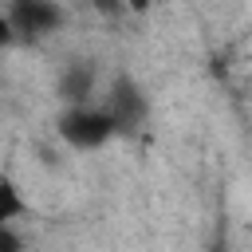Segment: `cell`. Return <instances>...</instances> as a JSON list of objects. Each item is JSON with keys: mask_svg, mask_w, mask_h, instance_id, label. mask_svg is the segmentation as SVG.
Segmentation results:
<instances>
[{"mask_svg": "<svg viewBox=\"0 0 252 252\" xmlns=\"http://www.w3.org/2000/svg\"><path fill=\"white\" fill-rule=\"evenodd\" d=\"M106 114L114 118L118 130H138V126L146 122V114H150V98H146V91H142L130 75H118V79L110 83Z\"/></svg>", "mask_w": 252, "mask_h": 252, "instance_id": "7a4b0ae2", "label": "cell"}, {"mask_svg": "<svg viewBox=\"0 0 252 252\" xmlns=\"http://www.w3.org/2000/svg\"><path fill=\"white\" fill-rule=\"evenodd\" d=\"M0 252H24V240L12 224H0Z\"/></svg>", "mask_w": 252, "mask_h": 252, "instance_id": "8992f818", "label": "cell"}, {"mask_svg": "<svg viewBox=\"0 0 252 252\" xmlns=\"http://www.w3.org/2000/svg\"><path fill=\"white\" fill-rule=\"evenodd\" d=\"M12 35H16V32H12V24H8V16H0V51H4L8 43H12Z\"/></svg>", "mask_w": 252, "mask_h": 252, "instance_id": "52a82bcc", "label": "cell"}, {"mask_svg": "<svg viewBox=\"0 0 252 252\" xmlns=\"http://www.w3.org/2000/svg\"><path fill=\"white\" fill-rule=\"evenodd\" d=\"M114 134H118V126H114V118L106 114V106L87 102V106H67V110L59 114V138H63L71 150H98V146H106Z\"/></svg>", "mask_w": 252, "mask_h": 252, "instance_id": "6da1fadb", "label": "cell"}, {"mask_svg": "<svg viewBox=\"0 0 252 252\" xmlns=\"http://www.w3.org/2000/svg\"><path fill=\"white\" fill-rule=\"evenodd\" d=\"M209 252H232V248H228L224 240H213V244H209Z\"/></svg>", "mask_w": 252, "mask_h": 252, "instance_id": "9c48e42d", "label": "cell"}, {"mask_svg": "<svg viewBox=\"0 0 252 252\" xmlns=\"http://www.w3.org/2000/svg\"><path fill=\"white\" fill-rule=\"evenodd\" d=\"M122 4H126V12H138V16H146L154 0H122Z\"/></svg>", "mask_w": 252, "mask_h": 252, "instance_id": "ba28073f", "label": "cell"}, {"mask_svg": "<svg viewBox=\"0 0 252 252\" xmlns=\"http://www.w3.org/2000/svg\"><path fill=\"white\" fill-rule=\"evenodd\" d=\"M8 24H12V32H20V35L43 39V35L59 32V24H63V8H59L55 0H12V8H8Z\"/></svg>", "mask_w": 252, "mask_h": 252, "instance_id": "3957f363", "label": "cell"}, {"mask_svg": "<svg viewBox=\"0 0 252 252\" xmlns=\"http://www.w3.org/2000/svg\"><path fill=\"white\" fill-rule=\"evenodd\" d=\"M94 67L87 63V59H75V63H67L63 67V75H59V98L67 102V106H87L91 102V94H94Z\"/></svg>", "mask_w": 252, "mask_h": 252, "instance_id": "277c9868", "label": "cell"}, {"mask_svg": "<svg viewBox=\"0 0 252 252\" xmlns=\"http://www.w3.org/2000/svg\"><path fill=\"white\" fill-rule=\"evenodd\" d=\"M24 213H28V205H24V197H20V185L0 173V224H12V220L24 217Z\"/></svg>", "mask_w": 252, "mask_h": 252, "instance_id": "5b68a950", "label": "cell"}]
</instances>
